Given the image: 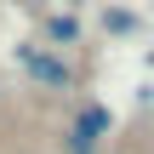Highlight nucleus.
<instances>
[{
    "label": "nucleus",
    "instance_id": "obj_3",
    "mask_svg": "<svg viewBox=\"0 0 154 154\" xmlns=\"http://www.w3.org/2000/svg\"><path fill=\"white\" fill-rule=\"evenodd\" d=\"M103 29H109V34H137V11L109 6V11H103Z\"/></svg>",
    "mask_w": 154,
    "mask_h": 154
},
{
    "label": "nucleus",
    "instance_id": "obj_1",
    "mask_svg": "<svg viewBox=\"0 0 154 154\" xmlns=\"http://www.w3.org/2000/svg\"><path fill=\"white\" fill-rule=\"evenodd\" d=\"M109 126H114V114H109L103 103H86V109L69 120V154H97L103 137H109Z\"/></svg>",
    "mask_w": 154,
    "mask_h": 154
},
{
    "label": "nucleus",
    "instance_id": "obj_2",
    "mask_svg": "<svg viewBox=\"0 0 154 154\" xmlns=\"http://www.w3.org/2000/svg\"><path fill=\"white\" fill-rule=\"evenodd\" d=\"M17 63H23V74H29L34 86H51V91H69V86H74V69H69L57 51H46V46H40V51H34V46H23V51H17Z\"/></svg>",
    "mask_w": 154,
    "mask_h": 154
},
{
    "label": "nucleus",
    "instance_id": "obj_4",
    "mask_svg": "<svg viewBox=\"0 0 154 154\" xmlns=\"http://www.w3.org/2000/svg\"><path fill=\"white\" fill-rule=\"evenodd\" d=\"M46 40L74 46V40H80V23H74V17H46Z\"/></svg>",
    "mask_w": 154,
    "mask_h": 154
}]
</instances>
